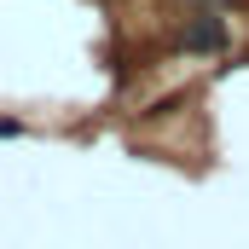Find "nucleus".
Instances as JSON below:
<instances>
[{
	"label": "nucleus",
	"mask_w": 249,
	"mask_h": 249,
	"mask_svg": "<svg viewBox=\"0 0 249 249\" xmlns=\"http://www.w3.org/2000/svg\"><path fill=\"white\" fill-rule=\"evenodd\" d=\"M220 41H226V29H220V18H197V23L186 29V47H191V53H214Z\"/></svg>",
	"instance_id": "1"
}]
</instances>
